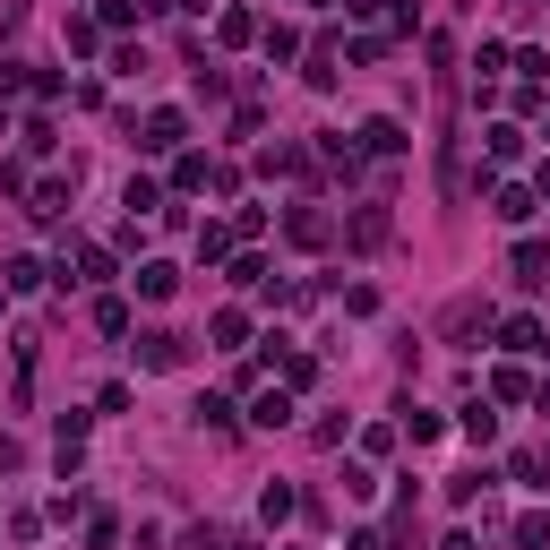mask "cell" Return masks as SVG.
I'll list each match as a JSON object with an SVG mask.
<instances>
[{
    "mask_svg": "<svg viewBox=\"0 0 550 550\" xmlns=\"http://www.w3.org/2000/svg\"><path fill=\"white\" fill-rule=\"evenodd\" d=\"M387 233H396V224H387V207H353V224H344V241H353V250H387Z\"/></svg>",
    "mask_w": 550,
    "mask_h": 550,
    "instance_id": "cell-1",
    "label": "cell"
},
{
    "mask_svg": "<svg viewBox=\"0 0 550 550\" xmlns=\"http://www.w3.org/2000/svg\"><path fill=\"white\" fill-rule=\"evenodd\" d=\"M138 293H147V301H172V293H181V267H172V258H147V267H138Z\"/></svg>",
    "mask_w": 550,
    "mask_h": 550,
    "instance_id": "cell-2",
    "label": "cell"
},
{
    "mask_svg": "<svg viewBox=\"0 0 550 550\" xmlns=\"http://www.w3.org/2000/svg\"><path fill=\"white\" fill-rule=\"evenodd\" d=\"M138 370H181V336H164V327L138 336Z\"/></svg>",
    "mask_w": 550,
    "mask_h": 550,
    "instance_id": "cell-3",
    "label": "cell"
},
{
    "mask_svg": "<svg viewBox=\"0 0 550 550\" xmlns=\"http://www.w3.org/2000/svg\"><path fill=\"white\" fill-rule=\"evenodd\" d=\"M181 129H190V121H181V112H155V121H147V138H138V147H147V155H164V147H181Z\"/></svg>",
    "mask_w": 550,
    "mask_h": 550,
    "instance_id": "cell-4",
    "label": "cell"
},
{
    "mask_svg": "<svg viewBox=\"0 0 550 550\" xmlns=\"http://www.w3.org/2000/svg\"><path fill=\"white\" fill-rule=\"evenodd\" d=\"M361 147H370V155H404L413 138H404V121H370V129H361Z\"/></svg>",
    "mask_w": 550,
    "mask_h": 550,
    "instance_id": "cell-5",
    "label": "cell"
},
{
    "mask_svg": "<svg viewBox=\"0 0 550 550\" xmlns=\"http://www.w3.org/2000/svg\"><path fill=\"white\" fill-rule=\"evenodd\" d=\"M284 233H293L301 250H318V241H327V215H318V207H293V215H284Z\"/></svg>",
    "mask_w": 550,
    "mask_h": 550,
    "instance_id": "cell-6",
    "label": "cell"
},
{
    "mask_svg": "<svg viewBox=\"0 0 550 550\" xmlns=\"http://www.w3.org/2000/svg\"><path fill=\"white\" fill-rule=\"evenodd\" d=\"M250 422H258V430H284V422H293V396H284V387H267V396H258V413H250Z\"/></svg>",
    "mask_w": 550,
    "mask_h": 550,
    "instance_id": "cell-7",
    "label": "cell"
},
{
    "mask_svg": "<svg viewBox=\"0 0 550 550\" xmlns=\"http://www.w3.org/2000/svg\"><path fill=\"white\" fill-rule=\"evenodd\" d=\"M525 396H533L525 370H490V404H525Z\"/></svg>",
    "mask_w": 550,
    "mask_h": 550,
    "instance_id": "cell-8",
    "label": "cell"
},
{
    "mask_svg": "<svg viewBox=\"0 0 550 550\" xmlns=\"http://www.w3.org/2000/svg\"><path fill=\"white\" fill-rule=\"evenodd\" d=\"M456 430H465L473 447H490V439H499V413H490V404H465V422H456Z\"/></svg>",
    "mask_w": 550,
    "mask_h": 550,
    "instance_id": "cell-9",
    "label": "cell"
},
{
    "mask_svg": "<svg viewBox=\"0 0 550 550\" xmlns=\"http://www.w3.org/2000/svg\"><path fill=\"white\" fill-rule=\"evenodd\" d=\"M542 267H550L542 241H516V284H542Z\"/></svg>",
    "mask_w": 550,
    "mask_h": 550,
    "instance_id": "cell-10",
    "label": "cell"
},
{
    "mask_svg": "<svg viewBox=\"0 0 550 550\" xmlns=\"http://www.w3.org/2000/svg\"><path fill=\"white\" fill-rule=\"evenodd\" d=\"M490 155H499V164H516V155H525V129L499 121V129H490Z\"/></svg>",
    "mask_w": 550,
    "mask_h": 550,
    "instance_id": "cell-11",
    "label": "cell"
},
{
    "mask_svg": "<svg viewBox=\"0 0 550 550\" xmlns=\"http://www.w3.org/2000/svg\"><path fill=\"white\" fill-rule=\"evenodd\" d=\"M215 35H224V43H250L258 18H250V9H224V18H215Z\"/></svg>",
    "mask_w": 550,
    "mask_h": 550,
    "instance_id": "cell-12",
    "label": "cell"
},
{
    "mask_svg": "<svg viewBox=\"0 0 550 550\" xmlns=\"http://www.w3.org/2000/svg\"><path fill=\"white\" fill-rule=\"evenodd\" d=\"M516 550H550V516H516Z\"/></svg>",
    "mask_w": 550,
    "mask_h": 550,
    "instance_id": "cell-13",
    "label": "cell"
},
{
    "mask_svg": "<svg viewBox=\"0 0 550 550\" xmlns=\"http://www.w3.org/2000/svg\"><path fill=\"white\" fill-rule=\"evenodd\" d=\"M439 430H447L439 413H404V439H413V447H430V439H439Z\"/></svg>",
    "mask_w": 550,
    "mask_h": 550,
    "instance_id": "cell-14",
    "label": "cell"
},
{
    "mask_svg": "<svg viewBox=\"0 0 550 550\" xmlns=\"http://www.w3.org/2000/svg\"><path fill=\"white\" fill-rule=\"evenodd\" d=\"M508 353H542V327L533 318H508Z\"/></svg>",
    "mask_w": 550,
    "mask_h": 550,
    "instance_id": "cell-15",
    "label": "cell"
},
{
    "mask_svg": "<svg viewBox=\"0 0 550 550\" xmlns=\"http://www.w3.org/2000/svg\"><path fill=\"white\" fill-rule=\"evenodd\" d=\"M318 155H327V172H344V181H353V172H361V155L344 147V138H327V147H318Z\"/></svg>",
    "mask_w": 550,
    "mask_h": 550,
    "instance_id": "cell-16",
    "label": "cell"
},
{
    "mask_svg": "<svg viewBox=\"0 0 550 550\" xmlns=\"http://www.w3.org/2000/svg\"><path fill=\"white\" fill-rule=\"evenodd\" d=\"M533 215V190H499V224H525Z\"/></svg>",
    "mask_w": 550,
    "mask_h": 550,
    "instance_id": "cell-17",
    "label": "cell"
},
{
    "mask_svg": "<svg viewBox=\"0 0 550 550\" xmlns=\"http://www.w3.org/2000/svg\"><path fill=\"white\" fill-rule=\"evenodd\" d=\"M344 9H353V18H379V9H387V0H344Z\"/></svg>",
    "mask_w": 550,
    "mask_h": 550,
    "instance_id": "cell-18",
    "label": "cell"
},
{
    "mask_svg": "<svg viewBox=\"0 0 550 550\" xmlns=\"http://www.w3.org/2000/svg\"><path fill=\"white\" fill-rule=\"evenodd\" d=\"M439 550H482V542H473V533H447V542Z\"/></svg>",
    "mask_w": 550,
    "mask_h": 550,
    "instance_id": "cell-19",
    "label": "cell"
},
{
    "mask_svg": "<svg viewBox=\"0 0 550 550\" xmlns=\"http://www.w3.org/2000/svg\"><path fill=\"white\" fill-rule=\"evenodd\" d=\"M353 550H387V542H379V533H353Z\"/></svg>",
    "mask_w": 550,
    "mask_h": 550,
    "instance_id": "cell-20",
    "label": "cell"
},
{
    "mask_svg": "<svg viewBox=\"0 0 550 550\" xmlns=\"http://www.w3.org/2000/svg\"><path fill=\"white\" fill-rule=\"evenodd\" d=\"M533 198H542V207H550V164H542V181H533Z\"/></svg>",
    "mask_w": 550,
    "mask_h": 550,
    "instance_id": "cell-21",
    "label": "cell"
}]
</instances>
